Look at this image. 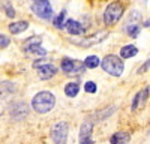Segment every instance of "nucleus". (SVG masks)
I'll list each match as a JSON object with an SVG mask.
<instances>
[{"instance_id": "7ed1b4c3", "label": "nucleus", "mask_w": 150, "mask_h": 144, "mask_svg": "<svg viewBox=\"0 0 150 144\" xmlns=\"http://www.w3.org/2000/svg\"><path fill=\"white\" fill-rule=\"evenodd\" d=\"M123 12H125V6L122 2H111L105 12H104V23L105 26H112L116 24L122 17H123Z\"/></svg>"}, {"instance_id": "a211bd4d", "label": "nucleus", "mask_w": 150, "mask_h": 144, "mask_svg": "<svg viewBox=\"0 0 150 144\" xmlns=\"http://www.w3.org/2000/svg\"><path fill=\"white\" fill-rule=\"evenodd\" d=\"M84 65H86V68H89V69H95V68H98L99 65H101V62H99L98 56H89L84 60Z\"/></svg>"}, {"instance_id": "39448f33", "label": "nucleus", "mask_w": 150, "mask_h": 144, "mask_svg": "<svg viewBox=\"0 0 150 144\" xmlns=\"http://www.w3.org/2000/svg\"><path fill=\"white\" fill-rule=\"evenodd\" d=\"M62 71L68 75H80L86 71V65L84 62H78L74 59H63L62 60Z\"/></svg>"}, {"instance_id": "f3484780", "label": "nucleus", "mask_w": 150, "mask_h": 144, "mask_svg": "<svg viewBox=\"0 0 150 144\" xmlns=\"http://www.w3.org/2000/svg\"><path fill=\"white\" fill-rule=\"evenodd\" d=\"M78 92H80V86L77 83H68L65 86V93L69 98H75V96L78 95Z\"/></svg>"}, {"instance_id": "412c9836", "label": "nucleus", "mask_w": 150, "mask_h": 144, "mask_svg": "<svg viewBox=\"0 0 150 144\" xmlns=\"http://www.w3.org/2000/svg\"><path fill=\"white\" fill-rule=\"evenodd\" d=\"M114 110H116V107H108L107 110H102L101 113H99V114L96 116V119H98V120H102L104 117H108V116H111L112 113H114Z\"/></svg>"}, {"instance_id": "6ab92c4d", "label": "nucleus", "mask_w": 150, "mask_h": 144, "mask_svg": "<svg viewBox=\"0 0 150 144\" xmlns=\"http://www.w3.org/2000/svg\"><path fill=\"white\" fill-rule=\"evenodd\" d=\"M65 18H66V12L62 11L60 14L54 18V26H56L57 29H63V27H65Z\"/></svg>"}, {"instance_id": "9d476101", "label": "nucleus", "mask_w": 150, "mask_h": 144, "mask_svg": "<svg viewBox=\"0 0 150 144\" xmlns=\"http://www.w3.org/2000/svg\"><path fill=\"white\" fill-rule=\"evenodd\" d=\"M131 140V135L125 131H120V132H116L114 135H111L110 138V144H128Z\"/></svg>"}, {"instance_id": "0eeeda50", "label": "nucleus", "mask_w": 150, "mask_h": 144, "mask_svg": "<svg viewBox=\"0 0 150 144\" xmlns=\"http://www.w3.org/2000/svg\"><path fill=\"white\" fill-rule=\"evenodd\" d=\"M107 36H108V32L102 30V32H98V33H95V35H92V36L83 38L81 41H74V44H77V45H80V47H83V48H90V47H93V45H96V44H99V42H102Z\"/></svg>"}, {"instance_id": "20e7f679", "label": "nucleus", "mask_w": 150, "mask_h": 144, "mask_svg": "<svg viewBox=\"0 0 150 144\" xmlns=\"http://www.w3.org/2000/svg\"><path fill=\"white\" fill-rule=\"evenodd\" d=\"M68 132H69V125L66 122H59L51 128V140L54 141V144H66Z\"/></svg>"}, {"instance_id": "9b49d317", "label": "nucleus", "mask_w": 150, "mask_h": 144, "mask_svg": "<svg viewBox=\"0 0 150 144\" xmlns=\"http://www.w3.org/2000/svg\"><path fill=\"white\" fill-rule=\"evenodd\" d=\"M65 29L71 33V35H81L84 32L83 26L78 23V21H75V20H68L65 23Z\"/></svg>"}, {"instance_id": "dca6fc26", "label": "nucleus", "mask_w": 150, "mask_h": 144, "mask_svg": "<svg viewBox=\"0 0 150 144\" xmlns=\"http://www.w3.org/2000/svg\"><path fill=\"white\" fill-rule=\"evenodd\" d=\"M26 53H29V54H38V56H41V57H44V56H47V51L44 50V48H41V44H35V45H30V47H26V48H23Z\"/></svg>"}, {"instance_id": "4be33fe9", "label": "nucleus", "mask_w": 150, "mask_h": 144, "mask_svg": "<svg viewBox=\"0 0 150 144\" xmlns=\"http://www.w3.org/2000/svg\"><path fill=\"white\" fill-rule=\"evenodd\" d=\"M84 90H86L87 93H96L98 87H96V84H95L93 81H87V83L84 84Z\"/></svg>"}, {"instance_id": "423d86ee", "label": "nucleus", "mask_w": 150, "mask_h": 144, "mask_svg": "<svg viewBox=\"0 0 150 144\" xmlns=\"http://www.w3.org/2000/svg\"><path fill=\"white\" fill-rule=\"evenodd\" d=\"M32 11L42 20H51L53 17V8L48 3V0H36L32 5Z\"/></svg>"}, {"instance_id": "a878e982", "label": "nucleus", "mask_w": 150, "mask_h": 144, "mask_svg": "<svg viewBox=\"0 0 150 144\" xmlns=\"http://www.w3.org/2000/svg\"><path fill=\"white\" fill-rule=\"evenodd\" d=\"M80 144H93L92 138H86V140H80Z\"/></svg>"}, {"instance_id": "2eb2a0df", "label": "nucleus", "mask_w": 150, "mask_h": 144, "mask_svg": "<svg viewBox=\"0 0 150 144\" xmlns=\"http://www.w3.org/2000/svg\"><path fill=\"white\" fill-rule=\"evenodd\" d=\"M15 92V86L12 83H0V99L5 98V96H8L9 93H14Z\"/></svg>"}, {"instance_id": "f257e3e1", "label": "nucleus", "mask_w": 150, "mask_h": 144, "mask_svg": "<svg viewBox=\"0 0 150 144\" xmlns=\"http://www.w3.org/2000/svg\"><path fill=\"white\" fill-rule=\"evenodd\" d=\"M56 105V96L51 93V92H39V93H36L33 96V99H32V107H33V110L36 113H39V114H47L50 113L54 108Z\"/></svg>"}, {"instance_id": "bb28decb", "label": "nucleus", "mask_w": 150, "mask_h": 144, "mask_svg": "<svg viewBox=\"0 0 150 144\" xmlns=\"http://www.w3.org/2000/svg\"><path fill=\"white\" fill-rule=\"evenodd\" d=\"M35 2H36V0H35Z\"/></svg>"}, {"instance_id": "f8f14e48", "label": "nucleus", "mask_w": 150, "mask_h": 144, "mask_svg": "<svg viewBox=\"0 0 150 144\" xmlns=\"http://www.w3.org/2000/svg\"><path fill=\"white\" fill-rule=\"evenodd\" d=\"M137 54H138V48H137L135 45H125L120 50V57L122 59H131Z\"/></svg>"}, {"instance_id": "393cba45", "label": "nucleus", "mask_w": 150, "mask_h": 144, "mask_svg": "<svg viewBox=\"0 0 150 144\" xmlns=\"http://www.w3.org/2000/svg\"><path fill=\"white\" fill-rule=\"evenodd\" d=\"M149 68H150V59H149V60H147V62L144 63V66H141V68L138 69V72H140V74H141V72H146V71H147Z\"/></svg>"}, {"instance_id": "aec40b11", "label": "nucleus", "mask_w": 150, "mask_h": 144, "mask_svg": "<svg viewBox=\"0 0 150 144\" xmlns=\"http://www.w3.org/2000/svg\"><path fill=\"white\" fill-rule=\"evenodd\" d=\"M140 26H137V24H129V27L126 26V32L132 36V38H137L138 36V33H140Z\"/></svg>"}, {"instance_id": "f03ea898", "label": "nucleus", "mask_w": 150, "mask_h": 144, "mask_svg": "<svg viewBox=\"0 0 150 144\" xmlns=\"http://www.w3.org/2000/svg\"><path fill=\"white\" fill-rule=\"evenodd\" d=\"M101 66L107 74H110L112 77H120L123 74V71H125V63H123L122 57L114 56V54L105 56L102 59V62H101Z\"/></svg>"}, {"instance_id": "1a4fd4ad", "label": "nucleus", "mask_w": 150, "mask_h": 144, "mask_svg": "<svg viewBox=\"0 0 150 144\" xmlns=\"http://www.w3.org/2000/svg\"><path fill=\"white\" fill-rule=\"evenodd\" d=\"M38 72H39V77L42 80H50L53 78L56 74H57V68L54 65H50V63H45L42 66L38 68Z\"/></svg>"}, {"instance_id": "6e6552de", "label": "nucleus", "mask_w": 150, "mask_h": 144, "mask_svg": "<svg viewBox=\"0 0 150 144\" xmlns=\"http://www.w3.org/2000/svg\"><path fill=\"white\" fill-rule=\"evenodd\" d=\"M149 98V87H144L141 92H138L135 95V98H134V102H132V110L137 111L138 108H143L146 105V101Z\"/></svg>"}, {"instance_id": "b1692460", "label": "nucleus", "mask_w": 150, "mask_h": 144, "mask_svg": "<svg viewBox=\"0 0 150 144\" xmlns=\"http://www.w3.org/2000/svg\"><path fill=\"white\" fill-rule=\"evenodd\" d=\"M9 45V38L5 35H0V48H6Z\"/></svg>"}, {"instance_id": "4468645a", "label": "nucleus", "mask_w": 150, "mask_h": 144, "mask_svg": "<svg viewBox=\"0 0 150 144\" xmlns=\"http://www.w3.org/2000/svg\"><path fill=\"white\" fill-rule=\"evenodd\" d=\"M92 132H93V123L92 122H84L80 128V140L90 138Z\"/></svg>"}, {"instance_id": "ddd939ff", "label": "nucleus", "mask_w": 150, "mask_h": 144, "mask_svg": "<svg viewBox=\"0 0 150 144\" xmlns=\"http://www.w3.org/2000/svg\"><path fill=\"white\" fill-rule=\"evenodd\" d=\"M27 27H29V23H27V21L12 23V24H9V32H11L12 35H18V33H21V32H24V30H27Z\"/></svg>"}, {"instance_id": "5701e85b", "label": "nucleus", "mask_w": 150, "mask_h": 144, "mask_svg": "<svg viewBox=\"0 0 150 144\" xmlns=\"http://www.w3.org/2000/svg\"><path fill=\"white\" fill-rule=\"evenodd\" d=\"M5 12H6V15H8L9 18H14V17H15V11H14V8H12L11 3H6V5H5Z\"/></svg>"}]
</instances>
